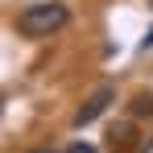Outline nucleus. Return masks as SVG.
Returning a JSON list of instances; mask_svg holds the SVG:
<instances>
[{
    "label": "nucleus",
    "mask_w": 153,
    "mask_h": 153,
    "mask_svg": "<svg viewBox=\"0 0 153 153\" xmlns=\"http://www.w3.org/2000/svg\"><path fill=\"white\" fill-rule=\"evenodd\" d=\"M71 21V13H66V4H58V0H37V4H25L21 13H17V29L25 33V37H50L58 29Z\"/></svg>",
    "instance_id": "f257e3e1"
},
{
    "label": "nucleus",
    "mask_w": 153,
    "mask_h": 153,
    "mask_svg": "<svg viewBox=\"0 0 153 153\" xmlns=\"http://www.w3.org/2000/svg\"><path fill=\"white\" fill-rule=\"evenodd\" d=\"M116 100V87H95L87 100H83V108L75 112V128H87L91 120H100L103 112H108V103Z\"/></svg>",
    "instance_id": "f03ea898"
},
{
    "label": "nucleus",
    "mask_w": 153,
    "mask_h": 153,
    "mask_svg": "<svg viewBox=\"0 0 153 153\" xmlns=\"http://www.w3.org/2000/svg\"><path fill=\"white\" fill-rule=\"evenodd\" d=\"M128 137H132V128H128V124H116L112 132H108V145L120 153V149H128Z\"/></svg>",
    "instance_id": "7ed1b4c3"
},
{
    "label": "nucleus",
    "mask_w": 153,
    "mask_h": 153,
    "mask_svg": "<svg viewBox=\"0 0 153 153\" xmlns=\"http://www.w3.org/2000/svg\"><path fill=\"white\" fill-rule=\"evenodd\" d=\"M132 116H153V95H137L132 100Z\"/></svg>",
    "instance_id": "20e7f679"
},
{
    "label": "nucleus",
    "mask_w": 153,
    "mask_h": 153,
    "mask_svg": "<svg viewBox=\"0 0 153 153\" xmlns=\"http://www.w3.org/2000/svg\"><path fill=\"white\" fill-rule=\"evenodd\" d=\"M66 153H95V145H87V141H75V145H71Z\"/></svg>",
    "instance_id": "39448f33"
},
{
    "label": "nucleus",
    "mask_w": 153,
    "mask_h": 153,
    "mask_svg": "<svg viewBox=\"0 0 153 153\" xmlns=\"http://www.w3.org/2000/svg\"><path fill=\"white\" fill-rule=\"evenodd\" d=\"M141 50H153V29L145 33V37H141Z\"/></svg>",
    "instance_id": "423d86ee"
},
{
    "label": "nucleus",
    "mask_w": 153,
    "mask_h": 153,
    "mask_svg": "<svg viewBox=\"0 0 153 153\" xmlns=\"http://www.w3.org/2000/svg\"><path fill=\"white\" fill-rule=\"evenodd\" d=\"M141 153H153V137H149V141H145V145H141Z\"/></svg>",
    "instance_id": "0eeeda50"
},
{
    "label": "nucleus",
    "mask_w": 153,
    "mask_h": 153,
    "mask_svg": "<svg viewBox=\"0 0 153 153\" xmlns=\"http://www.w3.org/2000/svg\"><path fill=\"white\" fill-rule=\"evenodd\" d=\"M29 153H54V149H29Z\"/></svg>",
    "instance_id": "6e6552de"
},
{
    "label": "nucleus",
    "mask_w": 153,
    "mask_h": 153,
    "mask_svg": "<svg viewBox=\"0 0 153 153\" xmlns=\"http://www.w3.org/2000/svg\"><path fill=\"white\" fill-rule=\"evenodd\" d=\"M149 8H153V0H149Z\"/></svg>",
    "instance_id": "1a4fd4ad"
}]
</instances>
